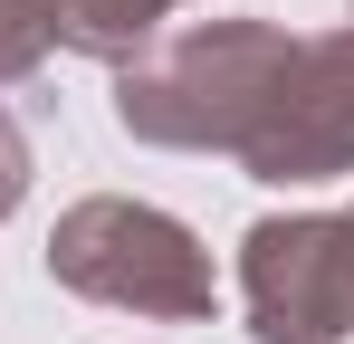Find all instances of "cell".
Segmentation results:
<instances>
[{"label": "cell", "mask_w": 354, "mask_h": 344, "mask_svg": "<svg viewBox=\"0 0 354 344\" xmlns=\"http://www.w3.org/2000/svg\"><path fill=\"white\" fill-rule=\"evenodd\" d=\"M297 39L278 19H192L115 67V124L163 153H239Z\"/></svg>", "instance_id": "6da1fadb"}, {"label": "cell", "mask_w": 354, "mask_h": 344, "mask_svg": "<svg viewBox=\"0 0 354 344\" xmlns=\"http://www.w3.org/2000/svg\"><path fill=\"white\" fill-rule=\"evenodd\" d=\"M48 278L86 306H124V316H153V325H192V316L221 306L201 229L153 211V201H124V191H86V201L58 211Z\"/></svg>", "instance_id": "7a4b0ae2"}, {"label": "cell", "mask_w": 354, "mask_h": 344, "mask_svg": "<svg viewBox=\"0 0 354 344\" xmlns=\"http://www.w3.org/2000/svg\"><path fill=\"white\" fill-rule=\"evenodd\" d=\"M230 163L268 191H316V182L354 172V19L297 39V57L278 67V86Z\"/></svg>", "instance_id": "3957f363"}, {"label": "cell", "mask_w": 354, "mask_h": 344, "mask_svg": "<svg viewBox=\"0 0 354 344\" xmlns=\"http://www.w3.org/2000/svg\"><path fill=\"white\" fill-rule=\"evenodd\" d=\"M249 344H345L335 316V211H268L239 239Z\"/></svg>", "instance_id": "277c9868"}, {"label": "cell", "mask_w": 354, "mask_h": 344, "mask_svg": "<svg viewBox=\"0 0 354 344\" xmlns=\"http://www.w3.org/2000/svg\"><path fill=\"white\" fill-rule=\"evenodd\" d=\"M182 0H48V39L77 57H96V67H124V57H144L163 39V19H173Z\"/></svg>", "instance_id": "5b68a950"}, {"label": "cell", "mask_w": 354, "mask_h": 344, "mask_svg": "<svg viewBox=\"0 0 354 344\" xmlns=\"http://www.w3.org/2000/svg\"><path fill=\"white\" fill-rule=\"evenodd\" d=\"M48 0H0V86H19V77H39L48 67Z\"/></svg>", "instance_id": "8992f818"}, {"label": "cell", "mask_w": 354, "mask_h": 344, "mask_svg": "<svg viewBox=\"0 0 354 344\" xmlns=\"http://www.w3.org/2000/svg\"><path fill=\"white\" fill-rule=\"evenodd\" d=\"M29 201V134H19V115L0 106V220Z\"/></svg>", "instance_id": "52a82bcc"}, {"label": "cell", "mask_w": 354, "mask_h": 344, "mask_svg": "<svg viewBox=\"0 0 354 344\" xmlns=\"http://www.w3.org/2000/svg\"><path fill=\"white\" fill-rule=\"evenodd\" d=\"M335 316H345V344H354V211H335Z\"/></svg>", "instance_id": "ba28073f"}]
</instances>
